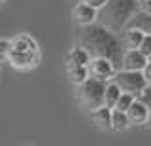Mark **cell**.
<instances>
[{
    "mask_svg": "<svg viewBox=\"0 0 151 146\" xmlns=\"http://www.w3.org/2000/svg\"><path fill=\"white\" fill-rule=\"evenodd\" d=\"M78 40L91 53V57H106L111 61L117 70H121L123 55H125V44L106 25H102V23L83 25V29L78 34Z\"/></svg>",
    "mask_w": 151,
    "mask_h": 146,
    "instance_id": "1",
    "label": "cell"
},
{
    "mask_svg": "<svg viewBox=\"0 0 151 146\" xmlns=\"http://www.w3.org/2000/svg\"><path fill=\"white\" fill-rule=\"evenodd\" d=\"M100 12V23L113 32L125 31L130 17L138 12V0H108Z\"/></svg>",
    "mask_w": 151,
    "mask_h": 146,
    "instance_id": "2",
    "label": "cell"
},
{
    "mask_svg": "<svg viewBox=\"0 0 151 146\" xmlns=\"http://www.w3.org/2000/svg\"><path fill=\"white\" fill-rule=\"evenodd\" d=\"M8 61L12 63V67L21 68V70H28L38 65V46L36 42L27 34L15 36L12 40L9 46V53H8Z\"/></svg>",
    "mask_w": 151,
    "mask_h": 146,
    "instance_id": "3",
    "label": "cell"
},
{
    "mask_svg": "<svg viewBox=\"0 0 151 146\" xmlns=\"http://www.w3.org/2000/svg\"><path fill=\"white\" fill-rule=\"evenodd\" d=\"M106 84L98 78L89 76L83 84L78 86V101L87 108V110H94V108L104 105V93H106Z\"/></svg>",
    "mask_w": 151,
    "mask_h": 146,
    "instance_id": "4",
    "label": "cell"
},
{
    "mask_svg": "<svg viewBox=\"0 0 151 146\" xmlns=\"http://www.w3.org/2000/svg\"><path fill=\"white\" fill-rule=\"evenodd\" d=\"M113 82L121 87V91L132 93L134 97H140V93L147 87V80L144 76V70H117Z\"/></svg>",
    "mask_w": 151,
    "mask_h": 146,
    "instance_id": "5",
    "label": "cell"
},
{
    "mask_svg": "<svg viewBox=\"0 0 151 146\" xmlns=\"http://www.w3.org/2000/svg\"><path fill=\"white\" fill-rule=\"evenodd\" d=\"M87 67H89V76L98 78V80H102V82L113 80V76H115V72H117V68L113 67V63L106 57H91Z\"/></svg>",
    "mask_w": 151,
    "mask_h": 146,
    "instance_id": "6",
    "label": "cell"
},
{
    "mask_svg": "<svg viewBox=\"0 0 151 146\" xmlns=\"http://www.w3.org/2000/svg\"><path fill=\"white\" fill-rule=\"evenodd\" d=\"M127 116H129L130 125H144L149 121V108L140 97H136L130 108L127 110Z\"/></svg>",
    "mask_w": 151,
    "mask_h": 146,
    "instance_id": "7",
    "label": "cell"
},
{
    "mask_svg": "<svg viewBox=\"0 0 151 146\" xmlns=\"http://www.w3.org/2000/svg\"><path fill=\"white\" fill-rule=\"evenodd\" d=\"M147 57L142 53L140 49H125V55H123V67L125 70H144L145 65H147Z\"/></svg>",
    "mask_w": 151,
    "mask_h": 146,
    "instance_id": "8",
    "label": "cell"
},
{
    "mask_svg": "<svg viewBox=\"0 0 151 146\" xmlns=\"http://www.w3.org/2000/svg\"><path fill=\"white\" fill-rule=\"evenodd\" d=\"M72 15H74V21L79 23V25H91V23L96 21L98 10H94V8L89 6L87 2H79L78 6L74 8Z\"/></svg>",
    "mask_w": 151,
    "mask_h": 146,
    "instance_id": "9",
    "label": "cell"
},
{
    "mask_svg": "<svg viewBox=\"0 0 151 146\" xmlns=\"http://www.w3.org/2000/svg\"><path fill=\"white\" fill-rule=\"evenodd\" d=\"M91 61V53L83 48L81 44L74 46L72 49L66 53V67H79V65H89Z\"/></svg>",
    "mask_w": 151,
    "mask_h": 146,
    "instance_id": "10",
    "label": "cell"
},
{
    "mask_svg": "<svg viewBox=\"0 0 151 146\" xmlns=\"http://www.w3.org/2000/svg\"><path fill=\"white\" fill-rule=\"evenodd\" d=\"M91 120L104 131H111V108L102 105L91 110Z\"/></svg>",
    "mask_w": 151,
    "mask_h": 146,
    "instance_id": "11",
    "label": "cell"
},
{
    "mask_svg": "<svg viewBox=\"0 0 151 146\" xmlns=\"http://www.w3.org/2000/svg\"><path fill=\"white\" fill-rule=\"evenodd\" d=\"M127 27H134V29L144 31L145 34H151V15L138 10L134 15L130 17V21L127 23ZM127 27H125V29H127Z\"/></svg>",
    "mask_w": 151,
    "mask_h": 146,
    "instance_id": "12",
    "label": "cell"
},
{
    "mask_svg": "<svg viewBox=\"0 0 151 146\" xmlns=\"http://www.w3.org/2000/svg\"><path fill=\"white\" fill-rule=\"evenodd\" d=\"M144 31L140 29H134V27H127L125 29V40H123V44H125L127 49H138L142 40H144Z\"/></svg>",
    "mask_w": 151,
    "mask_h": 146,
    "instance_id": "13",
    "label": "cell"
},
{
    "mask_svg": "<svg viewBox=\"0 0 151 146\" xmlns=\"http://www.w3.org/2000/svg\"><path fill=\"white\" fill-rule=\"evenodd\" d=\"M121 87L117 86L113 80H110V82L106 84V93H104V105L106 106H110V108H115V102H117V99L121 97Z\"/></svg>",
    "mask_w": 151,
    "mask_h": 146,
    "instance_id": "14",
    "label": "cell"
},
{
    "mask_svg": "<svg viewBox=\"0 0 151 146\" xmlns=\"http://www.w3.org/2000/svg\"><path fill=\"white\" fill-rule=\"evenodd\" d=\"M130 125L129 116L127 112L117 110V108H111V131H123Z\"/></svg>",
    "mask_w": 151,
    "mask_h": 146,
    "instance_id": "15",
    "label": "cell"
},
{
    "mask_svg": "<svg viewBox=\"0 0 151 146\" xmlns=\"http://www.w3.org/2000/svg\"><path fill=\"white\" fill-rule=\"evenodd\" d=\"M68 78L74 86H79L89 78V67L87 65H79V67H70L68 68Z\"/></svg>",
    "mask_w": 151,
    "mask_h": 146,
    "instance_id": "16",
    "label": "cell"
},
{
    "mask_svg": "<svg viewBox=\"0 0 151 146\" xmlns=\"http://www.w3.org/2000/svg\"><path fill=\"white\" fill-rule=\"evenodd\" d=\"M134 99H136V97L132 95V93H125V91H123V93H121V97L117 99V102H115V108H117V110L127 112V110L130 108V105L134 102Z\"/></svg>",
    "mask_w": 151,
    "mask_h": 146,
    "instance_id": "17",
    "label": "cell"
},
{
    "mask_svg": "<svg viewBox=\"0 0 151 146\" xmlns=\"http://www.w3.org/2000/svg\"><path fill=\"white\" fill-rule=\"evenodd\" d=\"M138 49H140L147 59L151 57V34H144V40H142V44H140Z\"/></svg>",
    "mask_w": 151,
    "mask_h": 146,
    "instance_id": "18",
    "label": "cell"
},
{
    "mask_svg": "<svg viewBox=\"0 0 151 146\" xmlns=\"http://www.w3.org/2000/svg\"><path fill=\"white\" fill-rule=\"evenodd\" d=\"M140 99H142V101L147 105V108H149V121H151V87H149V86L140 93Z\"/></svg>",
    "mask_w": 151,
    "mask_h": 146,
    "instance_id": "19",
    "label": "cell"
},
{
    "mask_svg": "<svg viewBox=\"0 0 151 146\" xmlns=\"http://www.w3.org/2000/svg\"><path fill=\"white\" fill-rule=\"evenodd\" d=\"M9 46H12V42H9V40H0V61H2V59H8Z\"/></svg>",
    "mask_w": 151,
    "mask_h": 146,
    "instance_id": "20",
    "label": "cell"
},
{
    "mask_svg": "<svg viewBox=\"0 0 151 146\" xmlns=\"http://www.w3.org/2000/svg\"><path fill=\"white\" fill-rule=\"evenodd\" d=\"M138 10L151 15V0H138Z\"/></svg>",
    "mask_w": 151,
    "mask_h": 146,
    "instance_id": "21",
    "label": "cell"
},
{
    "mask_svg": "<svg viewBox=\"0 0 151 146\" xmlns=\"http://www.w3.org/2000/svg\"><path fill=\"white\" fill-rule=\"evenodd\" d=\"M83 2H87L89 6H93V8H94V10H102V8L106 6L108 0H83Z\"/></svg>",
    "mask_w": 151,
    "mask_h": 146,
    "instance_id": "22",
    "label": "cell"
},
{
    "mask_svg": "<svg viewBox=\"0 0 151 146\" xmlns=\"http://www.w3.org/2000/svg\"><path fill=\"white\" fill-rule=\"evenodd\" d=\"M144 76L147 80V86L151 87V59L147 61V65H145V68H144Z\"/></svg>",
    "mask_w": 151,
    "mask_h": 146,
    "instance_id": "23",
    "label": "cell"
},
{
    "mask_svg": "<svg viewBox=\"0 0 151 146\" xmlns=\"http://www.w3.org/2000/svg\"><path fill=\"white\" fill-rule=\"evenodd\" d=\"M0 2H2V0H0Z\"/></svg>",
    "mask_w": 151,
    "mask_h": 146,
    "instance_id": "24",
    "label": "cell"
},
{
    "mask_svg": "<svg viewBox=\"0 0 151 146\" xmlns=\"http://www.w3.org/2000/svg\"><path fill=\"white\" fill-rule=\"evenodd\" d=\"M149 59H151V57H149Z\"/></svg>",
    "mask_w": 151,
    "mask_h": 146,
    "instance_id": "25",
    "label": "cell"
}]
</instances>
